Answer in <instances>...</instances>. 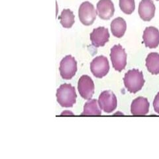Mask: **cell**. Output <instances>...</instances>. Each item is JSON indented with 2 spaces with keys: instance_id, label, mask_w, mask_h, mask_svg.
<instances>
[{
  "instance_id": "cell-1",
  "label": "cell",
  "mask_w": 159,
  "mask_h": 159,
  "mask_svg": "<svg viewBox=\"0 0 159 159\" xmlns=\"http://www.w3.org/2000/svg\"><path fill=\"white\" fill-rule=\"evenodd\" d=\"M123 82L129 92L135 93L142 89L145 84V80L142 72L137 69H133L125 74Z\"/></svg>"
},
{
  "instance_id": "cell-2",
  "label": "cell",
  "mask_w": 159,
  "mask_h": 159,
  "mask_svg": "<svg viewBox=\"0 0 159 159\" xmlns=\"http://www.w3.org/2000/svg\"><path fill=\"white\" fill-rule=\"evenodd\" d=\"M57 98L58 103L62 107H72L76 103L77 98L75 88L73 87L71 84H62L57 89Z\"/></svg>"
},
{
  "instance_id": "cell-3",
  "label": "cell",
  "mask_w": 159,
  "mask_h": 159,
  "mask_svg": "<svg viewBox=\"0 0 159 159\" xmlns=\"http://www.w3.org/2000/svg\"><path fill=\"white\" fill-rule=\"evenodd\" d=\"M112 66L116 70L121 72L127 65V54L120 44L114 45L110 53Z\"/></svg>"
},
{
  "instance_id": "cell-4",
  "label": "cell",
  "mask_w": 159,
  "mask_h": 159,
  "mask_svg": "<svg viewBox=\"0 0 159 159\" xmlns=\"http://www.w3.org/2000/svg\"><path fill=\"white\" fill-rule=\"evenodd\" d=\"M60 74L64 80H70L77 71V62L74 57L67 55L60 63Z\"/></svg>"
},
{
  "instance_id": "cell-5",
  "label": "cell",
  "mask_w": 159,
  "mask_h": 159,
  "mask_svg": "<svg viewBox=\"0 0 159 159\" xmlns=\"http://www.w3.org/2000/svg\"><path fill=\"white\" fill-rule=\"evenodd\" d=\"M96 13L93 4L89 2H83L79 8L78 16L80 21L84 25H91L96 19Z\"/></svg>"
},
{
  "instance_id": "cell-6",
  "label": "cell",
  "mask_w": 159,
  "mask_h": 159,
  "mask_svg": "<svg viewBox=\"0 0 159 159\" xmlns=\"http://www.w3.org/2000/svg\"><path fill=\"white\" fill-rule=\"evenodd\" d=\"M98 103L102 110L107 113H110L117 107V100L115 94L110 90H106L99 95Z\"/></svg>"
},
{
  "instance_id": "cell-7",
  "label": "cell",
  "mask_w": 159,
  "mask_h": 159,
  "mask_svg": "<svg viewBox=\"0 0 159 159\" xmlns=\"http://www.w3.org/2000/svg\"><path fill=\"white\" fill-rule=\"evenodd\" d=\"M90 70L93 75L98 78L106 76L109 70L107 58L104 56H98L93 59L90 64Z\"/></svg>"
},
{
  "instance_id": "cell-8",
  "label": "cell",
  "mask_w": 159,
  "mask_h": 159,
  "mask_svg": "<svg viewBox=\"0 0 159 159\" xmlns=\"http://www.w3.org/2000/svg\"><path fill=\"white\" fill-rule=\"evenodd\" d=\"M78 89L82 98L85 99H90L95 89L92 79L87 75L82 76L78 80Z\"/></svg>"
},
{
  "instance_id": "cell-9",
  "label": "cell",
  "mask_w": 159,
  "mask_h": 159,
  "mask_svg": "<svg viewBox=\"0 0 159 159\" xmlns=\"http://www.w3.org/2000/svg\"><path fill=\"white\" fill-rule=\"evenodd\" d=\"M109 33L108 29L103 27L94 29L90 34V40L94 47H103L109 41Z\"/></svg>"
},
{
  "instance_id": "cell-10",
  "label": "cell",
  "mask_w": 159,
  "mask_h": 159,
  "mask_svg": "<svg viewBox=\"0 0 159 159\" xmlns=\"http://www.w3.org/2000/svg\"><path fill=\"white\" fill-rule=\"evenodd\" d=\"M155 6L152 0H141L139 6V15L145 21H150L155 16Z\"/></svg>"
},
{
  "instance_id": "cell-11",
  "label": "cell",
  "mask_w": 159,
  "mask_h": 159,
  "mask_svg": "<svg viewBox=\"0 0 159 159\" xmlns=\"http://www.w3.org/2000/svg\"><path fill=\"white\" fill-rule=\"evenodd\" d=\"M96 7L98 16L103 20L111 18L115 12V7L111 0H99Z\"/></svg>"
},
{
  "instance_id": "cell-12",
  "label": "cell",
  "mask_w": 159,
  "mask_h": 159,
  "mask_svg": "<svg viewBox=\"0 0 159 159\" xmlns=\"http://www.w3.org/2000/svg\"><path fill=\"white\" fill-rule=\"evenodd\" d=\"M143 41L145 46L155 48L159 45V31L155 27H147L143 33Z\"/></svg>"
},
{
  "instance_id": "cell-13",
  "label": "cell",
  "mask_w": 159,
  "mask_h": 159,
  "mask_svg": "<svg viewBox=\"0 0 159 159\" xmlns=\"http://www.w3.org/2000/svg\"><path fill=\"white\" fill-rule=\"evenodd\" d=\"M150 104L148 99L143 97H139L134 99L131 103V111L133 116H145L148 113Z\"/></svg>"
},
{
  "instance_id": "cell-14",
  "label": "cell",
  "mask_w": 159,
  "mask_h": 159,
  "mask_svg": "<svg viewBox=\"0 0 159 159\" xmlns=\"http://www.w3.org/2000/svg\"><path fill=\"white\" fill-rule=\"evenodd\" d=\"M127 29V23L122 17H117L111 23V31L113 36L117 38L122 37Z\"/></svg>"
},
{
  "instance_id": "cell-15",
  "label": "cell",
  "mask_w": 159,
  "mask_h": 159,
  "mask_svg": "<svg viewBox=\"0 0 159 159\" xmlns=\"http://www.w3.org/2000/svg\"><path fill=\"white\" fill-rule=\"evenodd\" d=\"M146 66L148 71L154 75L159 74V54L151 52L146 58Z\"/></svg>"
},
{
  "instance_id": "cell-16",
  "label": "cell",
  "mask_w": 159,
  "mask_h": 159,
  "mask_svg": "<svg viewBox=\"0 0 159 159\" xmlns=\"http://www.w3.org/2000/svg\"><path fill=\"white\" fill-rule=\"evenodd\" d=\"M102 111L99 109L98 101L96 99H89L84 107V111L82 113V116H101Z\"/></svg>"
},
{
  "instance_id": "cell-17",
  "label": "cell",
  "mask_w": 159,
  "mask_h": 159,
  "mask_svg": "<svg viewBox=\"0 0 159 159\" xmlns=\"http://www.w3.org/2000/svg\"><path fill=\"white\" fill-rule=\"evenodd\" d=\"M58 19L64 28H71L74 23V16L73 12L69 9H65L62 11Z\"/></svg>"
},
{
  "instance_id": "cell-18",
  "label": "cell",
  "mask_w": 159,
  "mask_h": 159,
  "mask_svg": "<svg viewBox=\"0 0 159 159\" xmlns=\"http://www.w3.org/2000/svg\"><path fill=\"white\" fill-rule=\"evenodd\" d=\"M119 7L125 14H131L135 8V0H119Z\"/></svg>"
},
{
  "instance_id": "cell-19",
  "label": "cell",
  "mask_w": 159,
  "mask_h": 159,
  "mask_svg": "<svg viewBox=\"0 0 159 159\" xmlns=\"http://www.w3.org/2000/svg\"><path fill=\"white\" fill-rule=\"evenodd\" d=\"M153 107L157 113L159 114V92L157 94L155 99L153 102Z\"/></svg>"
},
{
  "instance_id": "cell-20",
  "label": "cell",
  "mask_w": 159,
  "mask_h": 159,
  "mask_svg": "<svg viewBox=\"0 0 159 159\" xmlns=\"http://www.w3.org/2000/svg\"><path fill=\"white\" fill-rule=\"evenodd\" d=\"M157 1H159V0H157Z\"/></svg>"
}]
</instances>
